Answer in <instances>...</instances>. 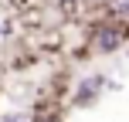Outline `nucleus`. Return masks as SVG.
<instances>
[{
  "instance_id": "obj_1",
  "label": "nucleus",
  "mask_w": 129,
  "mask_h": 122,
  "mask_svg": "<svg viewBox=\"0 0 129 122\" xmlns=\"http://www.w3.org/2000/svg\"><path fill=\"white\" fill-rule=\"evenodd\" d=\"M109 85H112V82L102 75V71H92V75H85L82 82L75 85V92H71V105H75V109H92V105L102 98V92L109 88ZM112 88H116V85H112Z\"/></svg>"
},
{
  "instance_id": "obj_2",
  "label": "nucleus",
  "mask_w": 129,
  "mask_h": 122,
  "mask_svg": "<svg viewBox=\"0 0 129 122\" xmlns=\"http://www.w3.org/2000/svg\"><path fill=\"white\" fill-rule=\"evenodd\" d=\"M122 44H126V24L122 20H102L92 31V48L99 54H116Z\"/></svg>"
},
{
  "instance_id": "obj_3",
  "label": "nucleus",
  "mask_w": 129,
  "mask_h": 122,
  "mask_svg": "<svg viewBox=\"0 0 129 122\" xmlns=\"http://www.w3.org/2000/svg\"><path fill=\"white\" fill-rule=\"evenodd\" d=\"M4 122H27V119H20L17 112H7V115H4Z\"/></svg>"
},
{
  "instance_id": "obj_4",
  "label": "nucleus",
  "mask_w": 129,
  "mask_h": 122,
  "mask_svg": "<svg viewBox=\"0 0 129 122\" xmlns=\"http://www.w3.org/2000/svg\"><path fill=\"white\" fill-rule=\"evenodd\" d=\"M78 7V0H61V10H75Z\"/></svg>"
},
{
  "instance_id": "obj_5",
  "label": "nucleus",
  "mask_w": 129,
  "mask_h": 122,
  "mask_svg": "<svg viewBox=\"0 0 129 122\" xmlns=\"http://www.w3.org/2000/svg\"><path fill=\"white\" fill-rule=\"evenodd\" d=\"M88 4H102V7H105V4H109V0H88Z\"/></svg>"
}]
</instances>
